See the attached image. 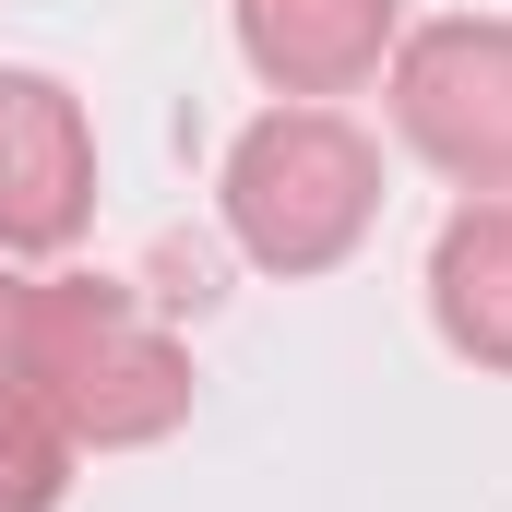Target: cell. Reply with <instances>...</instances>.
Wrapping results in <instances>:
<instances>
[{"label": "cell", "mask_w": 512, "mask_h": 512, "mask_svg": "<svg viewBox=\"0 0 512 512\" xmlns=\"http://www.w3.org/2000/svg\"><path fill=\"white\" fill-rule=\"evenodd\" d=\"M84 120L48 72H0V239L12 251H60L84 227Z\"/></svg>", "instance_id": "277c9868"}, {"label": "cell", "mask_w": 512, "mask_h": 512, "mask_svg": "<svg viewBox=\"0 0 512 512\" xmlns=\"http://www.w3.org/2000/svg\"><path fill=\"white\" fill-rule=\"evenodd\" d=\"M429 298H441V334H453L465 358L512 370V203H477V215L441 227Z\"/></svg>", "instance_id": "8992f818"}, {"label": "cell", "mask_w": 512, "mask_h": 512, "mask_svg": "<svg viewBox=\"0 0 512 512\" xmlns=\"http://www.w3.org/2000/svg\"><path fill=\"white\" fill-rule=\"evenodd\" d=\"M393 120L453 179L501 191L512 179V24H441V36H417L405 72H393Z\"/></svg>", "instance_id": "3957f363"}, {"label": "cell", "mask_w": 512, "mask_h": 512, "mask_svg": "<svg viewBox=\"0 0 512 512\" xmlns=\"http://www.w3.org/2000/svg\"><path fill=\"white\" fill-rule=\"evenodd\" d=\"M24 382L36 405L60 417V429H96V441H143V429H167L191 382H179V358L131 322L108 286H48V298H24Z\"/></svg>", "instance_id": "7a4b0ae2"}, {"label": "cell", "mask_w": 512, "mask_h": 512, "mask_svg": "<svg viewBox=\"0 0 512 512\" xmlns=\"http://www.w3.org/2000/svg\"><path fill=\"white\" fill-rule=\"evenodd\" d=\"M370 191H382V167H370V143L334 120V108H274L227 155V215H239L251 262H274V274L346 262L358 227H370Z\"/></svg>", "instance_id": "6da1fadb"}, {"label": "cell", "mask_w": 512, "mask_h": 512, "mask_svg": "<svg viewBox=\"0 0 512 512\" xmlns=\"http://www.w3.org/2000/svg\"><path fill=\"white\" fill-rule=\"evenodd\" d=\"M60 501V441L36 417V393H0V512H48Z\"/></svg>", "instance_id": "52a82bcc"}, {"label": "cell", "mask_w": 512, "mask_h": 512, "mask_svg": "<svg viewBox=\"0 0 512 512\" xmlns=\"http://www.w3.org/2000/svg\"><path fill=\"white\" fill-rule=\"evenodd\" d=\"M239 36L286 96H334V84H358L382 60L393 0H239Z\"/></svg>", "instance_id": "5b68a950"}]
</instances>
